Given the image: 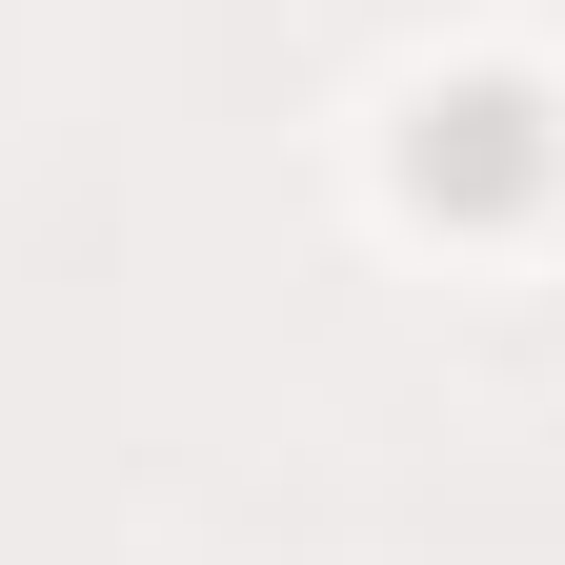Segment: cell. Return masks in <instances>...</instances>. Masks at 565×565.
I'll use <instances>...</instances> for the list:
<instances>
[{
  "mask_svg": "<svg viewBox=\"0 0 565 565\" xmlns=\"http://www.w3.org/2000/svg\"><path fill=\"white\" fill-rule=\"evenodd\" d=\"M404 202H424V223H525V202H545V102L525 82H445L404 121Z\"/></svg>",
  "mask_w": 565,
  "mask_h": 565,
  "instance_id": "6da1fadb",
  "label": "cell"
}]
</instances>
